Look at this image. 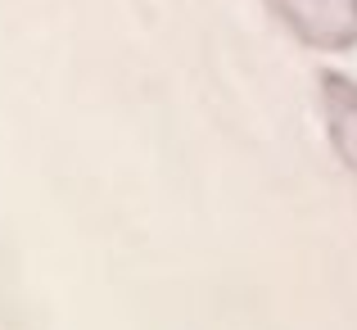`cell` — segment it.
Returning <instances> with one entry per match:
<instances>
[{
	"mask_svg": "<svg viewBox=\"0 0 357 330\" xmlns=\"http://www.w3.org/2000/svg\"><path fill=\"white\" fill-rule=\"evenodd\" d=\"M271 14L317 50H349L357 41V0H267Z\"/></svg>",
	"mask_w": 357,
	"mask_h": 330,
	"instance_id": "6da1fadb",
	"label": "cell"
},
{
	"mask_svg": "<svg viewBox=\"0 0 357 330\" xmlns=\"http://www.w3.org/2000/svg\"><path fill=\"white\" fill-rule=\"evenodd\" d=\"M321 118L331 131L335 154L344 158V167L357 181V82H349L344 73H326L321 77Z\"/></svg>",
	"mask_w": 357,
	"mask_h": 330,
	"instance_id": "7a4b0ae2",
	"label": "cell"
}]
</instances>
